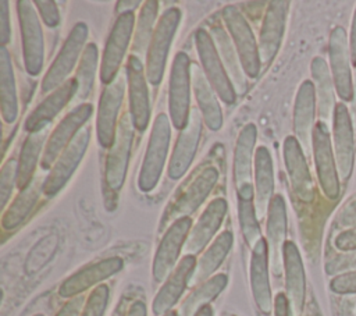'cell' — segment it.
Here are the masks:
<instances>
[{"mask_svg":"<svg viewBox=\"0 0 356 316\" xmlns=\"http://www.w3.org/2000/svg\"><path fill=\"white\" fill-rule=\"evenodd\" d=\"M316 88L309 79L303 81L298 89L293 109V131L302 148L309 149L314 129L316 113Z\"/></svg>","mask_w":356,"mask_h":316,"instance_id":"cell-26","label":"cell"},{"mask_svg":"<svg viewBox=\"0 0 356 316\" xmlns=\"http://www.w3.org/2000/svg\"><path fill=\"white\" fill-rule=\"evenodd\" d=\"M159 11V3L156 0H149L140 10L139 21L134 39V54H142L147 46H150L153 33H154V22Z\"/></svg>","mask_w":356,"mask_h":316,"instance_id":"cell-41","label":"cell"},{"mask_svg":"<svg viewBox=\"0 0 356 316\" xmlns=\"http://www.w3.org/2000/svg\"><path fill=\"white\" fill-rule=\"evenodd\" d=\"M352 123L356 129V61H355V72H353V99H352Z\"/></svg>","mask_w":356,"mask_h":316,"instance_id":"cell-57","label":"cell"},{"mask_svg":"<svg viewBox=\"0 0 356 316\" xmlns=\"http://www.w3.org/2000/svg\"><path fill=\"white\" fill-rule=\"evenodd\" d=\"M312 148L314 156V164L317 171V178L323 193L334 200L341 192V180L337 168L335 155L331 143V136L328 125L323 121L316 123L312 136Z\"/></svg>","mask_w":356,"mask_h":316,"instance_id":"cell-4","label":"cell"},{"mask_svg":"<svg viewBox=\"0 0 356 316\" xmlns=\"http://www.w3.org/2000/svg\"><path fill=\"white\" fill-rule=\"evenodd\" d=\"M196 267V259L192 255H185L178 266L174 269L171 276L167 278L164 285L160 288L153 299L152 310L154 315H165L177 303L182 295L186 284L189 283L193 270Z\"/></svg>","mask_w":356,"mask_h":316,"instance_id":"cell-23","label":"cell"},{"mask_svg":"<svg viewBox=\"0 0 356 316\" xmlns=\"http://www.w3.org/2000/svg\"><path fill=\"white\" fill-rule=\"evenodd\" d=\"M227 213V202L222 198H217L209 203L206 210L202 213L197 223L191 230L186 242L185 252L186 255L195 256L199 253L213 238L216 231L220 228Z\"/></svg>","mask_w":356,"mask_h":316,"instance_id":"cell-24","label":"cell"},{"mask_svg":"<svg viewBox=\"0 0 356 316\" xmlns=\"http://www.w3.org/2000/svg\"><path fill=\"white\" fill-rule=\"evenodd\" d=\"M122 267H124V260L117 256L107 258L93 264H89L78 270L72 276H70L67 280H64L63 284L60 285L58 294L63 298L75 297L83 292L85 290L90 288L92 285L118 273Z\"/></svg>","mask_w":356,"mask_h":316,"instance_id":"cell-22","label":"cell"},{"mask_svg":"<svg viewBox=\"0 0 356 316\" xmlns=\"http://www.w3.org/2000/svg\"><path fill=\"white\" fill-rule=\"evenodd\" d=\"M203 116L199 109L192 107L188 124L184 129H181V134L177 139V143L174 146L170 166H168V175L172 180L181 178L189 166L193 161L200 136H202V128H203Z\"/></svg>","mask_w":356,"mask_h":316,"instance_id":"cell-17","label":"cell"},{"mask_svg":"<svg viewBox=\"0 0 356 316\" xmlns=\"http://www.w3.org/2000/svg\"><path fill=\"white\" fill-rule=\"evenodd\" d=\"M232 234L229 231L221 232L214 242L207 248V251L202 255L200 260L197 262L193 274L189 280V284H197L204 283L210 278V276L218 269V266L222 263L225 256L228 255L231 246H232Z\"/></svg>","mask_w":356,"mask_h":316,"instance_id":"cell-35","label":"cell"},{"mask_svg":"<svg viewBox=\"0 0 356 316\" xmlns=\"http://www.w3.org/2000/svg\"><path fill=\"white\" fill-rule=\"evenodd\" d=\"M267 11L264 14L260 38H259V56L261 64H268L275 57L280 50L281 40L285 31L286 13L289 1L274 0L267 4Z\"/></svg>","mask_w":356,"mask_h":316,"instance_id":"cell-20","label":"cell"},{"mask_svg":"<svg viewBox=\"0 0 356 316\" xmlns=\"http://www.w3.org/2000/svg\"><path fill=\"white\" fill-rule=\"evenodd\" d=\"M135 15L134 13L120 14L114 22V26L107 38L106 47L102 58L100 79L108 85L117 77V71L125 57L132 32H134Z\"/></svg>","mask_w":356,"mask_h":316,"instance_id":"cell-11","label":"cell"},{"mask_svg":"<svg viewBox=\"0 0 356 316\" xmlns=\"http://www.w3.org/2000/svg\"><path fill=\"white\" fill-rule=\"evenodd\" d=\"M83 298L82 297H75L71 301H68L56 316H78L81 309H82Z\"/></svg>","mask_w":356,"mask_h":316,"instance_id":"cell-51","label":"cell"},{"mask_svg":"<svg viewBox=\"0 0 356 316\" xmlns=\"http://www.w3.org/2000/svg\"><path fill=\"white\" fill-rule=\"evenodd\" d=\"M284 161L288 173V178L296 198L305 203H310L314 199V184L303 148L296 136H286L284 141Z\"/></svg>","mask_w":356,"mask_h":316,"instance_id":"cell-18","label":"cell"},{"mask_svg":"<svg viewBox=\"0 0 356 316\" xmlns=\"http://www.w3.org/2000/svg\"><path fill=\"white\" fill-rule=\"evenodd\" d=\"M10 11H8V1H0V42L1 46H6L10 40Z\"/></svg>","mask_w":356,"mask_h":316,"instance_id":"cell-50","label":"cell"},{"mask_svg":"<svg viewBox=\"0 0 356 316\" xmlns=\"http://www.w3.org/2000/svg\"><path fill=\"white\" fill-rule=\"evenodd\" d=\"M334 245L342 252L356 251V227L339 232L334 239Z\"/></svg>","mask_w":356,"mask_h":316,"instance_id":"cell-49","label":"cell"},{"mask_svg":"<svg viewBox=\"0 0 356 316\" xmlns=\"http://www.w3.org/2000/svg\"><path fill=\"white\" fill-rule=\"evenodd\" d=\"M90 141V128L83 127L75 138L71 141V143L64 149V152L60 155L58 160L56 161L53 170L50 171L49 177L43 182V192L46 196L51 198L54 196L70 180L78 164L81 163L86 148Z\"/></svg>","mask_w":356,"mask_h":316,"instance_id":"cell-16","label":"cell"},{"mask_svg":"<svg viewBox=\"0 0 356 316\" xmlns=\"http://www.w3.org/2000/svg\"><path fill=\"white\" fill-rule=\"evenodd\" d=\"M46 136H47V127L40 128L35 132H29V135L26 136L22 145L19 160H18V184H17L21 189H24L32 181V175L39 161Z\"/></svg>","mask_w":356,"mask_h":316,"instance_id":"cell-37","label":"cell"},{"mask_svg":"<svg viewBox=\"0 0 356 316\" xmlns=\"http://www.w3.org/2000/svg\"><path fill=\"white\" fill-rule=\"evenodd\" d=\"M238 193V217L239 226L243 234L246 244L253 248L260 239V227L257 221V213L253 203L254 199V188L253 185L243 187L236 191Z\"/></svg>","mask_w":356,"mask_h":316,"instance_id":"cell-38","label":"cell"},{"mask_svg":"<svg viewBox=\"0 0 356 316\" xmlns=\"http://www.w3.org/2000/svg\"><path fill=\"white\" fill-rule=\"evenodd\" d=\"M86 38L88 26L83 22L75 24L42 81L43 93L53 92L68 81L67 78L78 61Z\"/></svg>","mask_w":356,"mask_h":316,"instance_id":"cell-8","label":"cell"},{"mask_svg":"<svg viewBox=\"0 0 356 316\" xmlns=\"http://www.w3.org/2000/svg\"><path fill=\"white\" fill-rule=\"evenodd\" d=\"M0 102L3 120L14 123L18 116V100L11 57L6 46L0 47Z\"/></svg>","mask_w":356,"mask_h":316,"instance_id":"cell-34","label":"cell"},{"mask_svg":"<svg viewBox=\"0 0 356 316\" xmlns=\"http://www.w3.org/2000/svg\"><path fill=\"white\" fill-rule=\"evenodd\" d=\"M250 287L257 308L263 313H270L273 308V299L268 281V245L264 238H261L252 248Z\"/></svg>","mask_w":356,"mask_h":316,"instance_id":"cell-25","label":"cell"},{"mask_svg":"<svg viewBox=\"0 0 356 316\" xmlns=\"http://www.w3.org/2000/svg\"><path fill=\"white\" fill-rule=\"evenodd\" d=\"M349 49H350V56L352 61H356V8L353 13V19H352V26H350V38H349Z\"/></svg>","mask_w":356,"mask_h":316,"instance_id":"cell-53","label":"cell"},{"mask_svg":"<svg viewBox=\"0 0 356 316\" xmlns=\"http://www.w3.org/2000/svg\"><path fill=\"white\" fill-rule=\"evenodd\" d=\"M140 4L139 0H122L117 3V13L124 14V13H134V10Z\"/></svg>","mask_w":356,"mask_h":316,"instance_id":"cell-54","label":"cell"},{"mask_svg":"<svg viewBox=\"0 0 356 316\" xmlns=\"http://www.w3.org/2000/svg\"><path fill=\"white\" fill-rule=\"evenodd\" d=\"M312 75L316 88V97L318 104L320 121L327 124V121H332L335 111V100H334V81L331 71L323 57H314L312 60Z\"/></svg>","mask_w":356,"mask_h":316,"instance_id":"cell-33","label":"cell"},{"mask_svg":"<svg viewBox=\"0 0 356 316\" xmlns=\"http://www.w3.org/2000/svg\"><path fill=\"white\" fill-rule=\"evenodd\" d=\"M97 68V47L95 43L86 45L79 67L76 70V96L79 99H86L93 88V81Z\"/></svg>","mask_w":356,"mask_h":316,"instance_id":"cell-42","label":"cell"},{"mask_svg":"<svg viewBox=\"0 0 356 316\" xmlns=\"http://www.w3.org/2000/svg\"><path fill=\"white\" fill-rule=\"evenodd\" d=\"M179 21L181 10L178 7H170L163 13L156 25L146 61V78L154 86L163 79L170 46L178 29Z\"/></svg>","mask_w":356,"mask_h":316,"instance_id":"cell-2","label":"cell"},{"mask_svg":"<svg viewBox=\"0 0 356 316\" xmlns=\"http://www.w3.org/2000/svg\"><path fill=\"white\" fill-rule=\"evenodd\" d=\"M33 4L35 3L29 0H18L17 11L21 26L25 68L31 75H38L43 67L44 46L42 26Z\"/></svg>","mask_w":356,"mask_h":316,"instance_id":"cell-9","label":"cell"},{"mask_svg":"<svg viewBox=\"0 0 356 316\" xmlns=\"http://www.w3.org/2000/svg\"><path fill=\"white\" fill-rule=\"evenodd\" d=\"M227 276L220 273L202 283L181 305L178 316H195L199 309L209 305L227 285Z\"/></svg>","mask_w":356,"mask_h":316,"instance_id":"cell-39","label":"cell"},{"mask_svg":"<svg viewBox=\"0 0 356 316\" xmlns=\"http://www.w3.org/2000/svg\"><path fill=\"white\" fill-rule=\"evenodd\" d=\"M330 288L335 294L341 295L356 294V270L335 276L330 283Z\"/></svg>","mask_w":356,"mask_h":316,"instance_id":"cell-46","label":"cell"},{"mask_svg":"<svg viewBox=\"0 0 356 316\" xmlns=\"http://www.w3.org/2000/svg\"><path fill=\"white\" fill-rule=\"evenodd\" d=\"M18 184V161L10 159L4 163L0 173V203L4 207L11 196L14 185Z\"/></svg>","mask_w":356,"mask_h":316,"instance_id":"cell-43","label":"cell"},{"mask_svg":"<svg viewBox=\"0 0 356 316\" xmlns=\"http://www.w3.org/2000/svg\"><path fill=\"white\" fill-rule=\"evenodd\" d=\"M128 316H146V306L143 302L136 301L131 305L128 310Z\"/></svg>","mask_w":356,"mask_h":316,"instance_id":"cell-56","label":"cell"},{"mask_svg":"<svg viewBox=\"0 0 356 316\" xmlns=\"http://www.w3.org/2000/svg\"><path fill=\"white\" fill-rule=\"evenodd\" d=\"M274 191L273 160L267 148L259 146L254 155V207L259 217H261L270 203Z\"/></svg>","mask_w":356,"mask_h":316,"instance_id":"cell-31","label":"cell"},{"mask_svg":"<svg viewBox=\"0 0 356 316\" xmlns=\"http://www.w3.org/2000/svg\"><path fill=\"white\" fill-rule=\"evenodd\" d=\"M134 128L135 125L131 114H124L118 121L117 131L106 159L104 180L111 191H118L124 185L134 141Z\"/></svg>","mask_w":356,"mask_h":316,"instance_id":"cell-7","label":"cell"},{"mask_svg":"<svg viewBox=\"0 0 356 316\" xmlns=\"http://www.w3.org/2000/svg\"><path fill=\"white\" fill-rule=\"evenodd\" d=\"M211 39L216 45V49H217L221 60H224L229 74L234 77L235 89L239 93H243L245 89H246V79H245V75L242 74V70H241L242 65H241L239 56H238V53H234L231 40L228 39L227 33L220 26L211 28Z\"/></svg>","mask_w":356,"mask_h":316,"instance_id":"cell-40","label":"cell"},{"mask_svg":"<svg viewBox=\"0 0 356 316\" xmlns=\"http://www.w3.org/2000/svg\"><path fill=\"white\" fill-rule=\"evenodd\" d=\"M35 316H43V315H42V313H38V315H35Z\"/></svg>","mask_w":356,"mask_h":316,"instance_id":"cell-60","label":"cell"},{"mask_svg":"<svg viewBox=\"0 0 356 316\" xmlns=\"http://www.w3.org/2000/svg\"><path fill=\"white\" fill-rule=\"evenodd\" d=\"M35 6L39 10L40 18L47 26H56L60 22V14L57 4L51 0H36Z\"/></svg>","mask_w":356,"mask_h":316,"instance_id":"cell-47","label":"cell"},{"mask_svg":"<svg viewBox=\"0 0 356 316\" xmlns=\"http://www.w3.org/2000/svg\"><path fill=\"white\" fill-rule=\"evenodd\" d=\"M339 316H356V306H355L353 301L345 299V301L342 302Z\"/></svg>","mask_w":356,"mask_h":316,"instance_id":"cell-55","label":"cell"},{"mask_svg":"<svg viewBox=\"0 0 356 316\" xmlns=\"http://www.w3.org/2000/svg\"><path fill=\"white\" fill-rule=\"evenodd\" d=\"M75 93L76 81L75 78H71L60 88L53 90L31 111V114L25 120V129L29 132H35L40 128L49 127L50 121L63 110V107L71 100Z\"/></svg>","mask_w":356,"mask_h":316,"instance_id":"cell-27","label":"cell"},{"mask_svg":"<svg viewBox=\"0 0 356 316\" xmlns=\"http://www.w3.org/2000/svg\"><path fill=\"white\" fill-rule=\"evenodd\" d=\"M337 223L339 227L345 228L356 227V199H352L348 203H345V206L337 216Z\"/></svg>","mask_w":356,"mask_h":316,"instance_id":"cell-48","label":"cell"},{"mask_svg":"<svg viewBox=\"0 0 356 316\" xmlns=\"http://www.w3.org/2000/svg\"><path fill=\"white\" fill-rule=\"evenodd\" d=\"M195 42L202 67L204 70V75L209 79L210 85L224 103H234L236 97V90L227 75L225 65L222 64V60L216 49L211 35L200 28L195 32Z\"/></svg>","mask_w":356,"mask_h":316,"instance_id":"cell-6","label":"cell"},{"mask_svg":"<svg viewBox=\"0 0 356 316\" xmlns=\"http://www.w3.org/2000/svg\"><path fill=\"white\" fill-rule=\"evenodd\" d=\"M256 139V125L246 124L239 132L234 152V181L236 191L243 187L252 185V160Z\"/></svg>","mask_w":356,"mask_h":316,"instance_id":"cell-32","label":"cell"},{"mask_svg":"<svg viewBox=\"0 0 356 316\" xmlns=\"http://www.w3.org/2000/svg\"><path fill=\"white\" fill-rule=\"evenodd\" d=\"M42 191L43 184L40 182V180H32L24 189H21L11 206L3 214V228L14 230L15 227H18L29 216V213L38 203Z\"/></svg>","mask_w":356,"mask_h":316,"instance_id":"cell-36","label":"cell"},{"mask_svg":"<svg viewBox=\"0 0 356 316\" xmlns=\"http://www.w3.org/2000/svg\"><path fill=\"white\" fill-rule=\"evenodd\" d=\"M125 92V77L117 75L113 82L106 85L102 97L99 100V110L96 118V135L97 141L103 148L111 146L115 131L117 117L124 100Z\"/></svg>","mask_w":356,"mask_h":316,"instance_id":"cell-15","label":"cell"},{"mask_svg":"<svg viewBox=\"0 0 356 316\" xmlns=\"http://www.w3.org/2000/svg\"><path fill=\"white\" fill-rule=\"evenodd\" d=\"M170 138H171L170 121H168V117L161 113L156 117L153 123L146 155L139 171L138 185L142 192H149L157 185L165 164Z\"/></svg>","mask_w":356,"mask_h":316,"instance_id":"cell-1","label":"cell"},{"mask_svg":"<svg viewBox=\"0 0 356 316\" xmlns=\"http://www.w3.org/2000/svg\"><path fill=\"white\" fill-rule=\"evenodd\" d=\"M222 17L236 47L242 70L250 78L257 77L261 61L259 56V46L248 21L235 6H227L222 10Z\"/></svg>","mask_w":356,"mask_h":316,"instance_id":"cell-5","label":"cell"},{"mask_svg":"<svg viewBox=\"0 0 356 316\" xmlns=\"http://www.w3.org/2000/svg\"><path fill=\"white\" fill-rule=\"evenodd\" d=\"M267 245L271 258V264L274 271L280 270V259L282 256V249L285 245L286 235V209L285 202L281 195H274L268 206L267 216Z\"/></svg>","mask_w":356,"mask_h":316,"instance_id":"cell-29","label":"cell"},{"mask_svg":"<svg viewBox=\"0 0 356 316\" xmlns=\"http://www.w3.org/2000/svg\"><path fill=\"white\" fill-rule=\"evenodd\" d=\"M218 180V171L214 167L204 168L189 188L181 195L168 213L167 220H178L181 217H189L213 191Z\"/></svg>","mask_w":356,"mask_h":316,"instance_id":"cell-28","label":"cell"},{"mask_svg":"<svg viewBox=\"0 0 356 316\" xmlns=\"http://www.w3.org/2000/svg\"><path fill=\"white\" fill-rule=\"evenodd\" d=\"M353 123L348 107L343 103L335 106L332 117L334 155L341 181H346L353 171L355 163V141Z\"/></svg>","mask_w":356,"mask_h":316,"instance_id":"cell-14","label":"cell"},{"mask_svg":"<svg viewBox=\"0 0 356 316\" xmlns=\"http://www.w3.org/2000/svg\"><path fill=\"white\" fill-rule=\"evenodd\" d=\"M164 316H178V312H174V310H170L167 312Z\"/></svg>","mask_w":356,"mask_h":316,"instance_id":"cell-59","label":"cell"},{"mask_svg":"<svg viewBox=\"0 0 356 316\" xmlns=\"http://www.w3.org/2000/svg\"><path fill=\"white\" fill-rule=\"evenodd\" d=\"M129 114L136 129H146L150 120V100L146 86V77L140 58L135 54L128 57L127 63Z\"/></svg>","mask_w":356,"mask_h":316,"instance_id":"cell-19","label":"cell"},{"mask_svg":"<svg viewBox=\"0 0 356 316\" xmlns=\"http://www.w3.org/2000/svg\"><path fill=\"white\" fill-rule=\"evenodd\" d=\"M191 79L206 125L211 131H218L222 125V111L213 92V86L196 63L191 64Z\"/></svg>","mask_w":356,"mask_h":316,"instance_id":"cell-30","label":"cell"},{"mask_svg":"<svg viewBox=\"0 0 356 316\" xmlns=\"http://www.w3.org/2000/svg\"><path fill=\"white\" fill-rule=\"evenodd\" d=\"M191 60L186 53L175 54L168 86V110L172 125L184 129L191 114Z\"/></svg>","mask_w":356,"mask_h":316,"instance_id":"cell-3","label":"cell"},{"mask_svg":"<svg viewBox=\"0 0 356 316\" xmlns=\"http://www.w3.org/2000/svg\"><path fill=\"white\" fill-rule=\"evenodd\" d=\"M195 316H213V309L210 305H206L202 309H199Z\"/></svg>","mask_w":356,"mask_h":316,"instance_id":"cell-58","label":"cell"},{"mask_svg":"<svg viewBox=\"0 0 356 316\" xmlns=\"http://www.w3.org/2000/svg\"><path fill=\"white\" fill-rule=\"evenodd\" d=\"M108 301V287L104 284L97 285L82 310L81 316H103Z\"/></svg>","mask_w":356,"mask_h":316,"instance_id":"cell-44","label":"cell"},{"mask_svg":"<svg viewBox=\"0 0 356 316\" xmlns=\"http://www.w3.org/2000/svg\"><path fill=\"white\" fill-rule=\"evenodd\" d=\"M93 113V106L90 103H83L71 110L56 127V129L49 136V141L44 146L42 155L40 166L44 170H49L56 157L64 152V149L71 143L75 135L82 129V125L90 118Z\"/></svg>","mask_w":356,"mask_h":316,"instance_id":"cell-13","label":"cell"},{"mask_svg":"<svg viewBox=\"0 0 356 316\" xmlns=\"http://www.w3.org/2000/svg\"><path fill=\"white\" fill-rule=\"evenodd\" d=\"M274 313L275 316H292L286 295L282 292H280L274 299Z\"/></svg>","mask_w":356,"mask_h":316,"instance_id":"cell-52","label":"cell"},{"mask_svg":"<svg viewBox=\"0 0 356 316\" xmlns=\"http://www.w3.org/2000/svg\"><path fill=\"white\" fill-rule=\"evenodd\" d=\"M330 67L338 96L345 102L353 99V74H352V56L349 49V40L345 29L337 26L331 31L328 42Z\"/></svg>","mask_w":356,"mask_h":316,"instance_id":"cell-10","label":"cell"},{"mask_svg":"<svg viewBox=\"0 0 356 316\" xmlns=\"http://www.w3.org/2000/svg\"><path fill=\"white\" fill-rule=\"evenodd\" d=\"M282 262L285 270V291L292 316H300L306 295V277L303 262L298 246L286 241L282 249Z\"/></svg>","mask_w":356,"mask_h":316,"instance_id":"cell-21","label":"cell"},{"mask_svg":"<svg viewBox=\"0 0 356 316\" xmlns=\"http://www.w3.org/2000/svg\"><path fill=\"white\" fill-rule=\"evenodd\" d=\"M356 270V251L345 252L337 258H334L331 262L325 264V271L328 274H342L346 271H355Z\"/></svg>","mask_w":356,"mask_h":316,"instance_id":"cell-45","label":"cell"},{"mask_svg":"<svg viewBox=\"0 0 356 316\" xmlns=\"http://www.w3.org/2000/svg\"><path fill=\"white\" fill-rule=\"evenodd\" d=\"M192 226L191 217L175 220L165 231L153 259V278L156 283L164 281L174 271L181 248L185 245Z\"/></svg>","mask_w":356,"mask_h":316,"instance_id":"cell-12","label":"cell"}]
</instances>
